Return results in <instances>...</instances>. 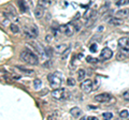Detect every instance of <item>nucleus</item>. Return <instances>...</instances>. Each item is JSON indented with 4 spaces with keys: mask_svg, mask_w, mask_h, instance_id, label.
<instances>
[{
    "mask_svg": "<svg viewBox=\"0 0 129 120\" xmlns=\"http://www.w3.org/2000/svg\"><path fill=\"white\" fill-rule=\"evenodd\" d=\"M21 59L24 62L28 63V65H31V66H36L39 63L38 56H36L31 50H28V49L23 50L21 53Z\"/></svg>",
    "mask_w": 129,
    "mask_h": 120,
    "instance_id": "1",
    "label": "nucleus"
},
{
    "mask_svg": "<svg viewBox=\"0 0 129 120\" xmlns=\"http://www.w3.org/2000/svg\"><path fill=\"white\" fill-rule=\"evenodd\" d=\"M80 29V27L75 26V25H72V24H66V25H61L59 26V30L60 32L63 33L64 35L67 37H71L75 31H78Z\"/></svg>",
    "mask_w": 129,
    "mask_h": 120,
    "instance_id": "2",
    "label": "nucleus"
},
{
    "mask_svg": "<svg viewBox=\"0 0 129 120\" xmlns=\"http://www.w3.org/2000/svg\"><path fill=\"white\" fill-rule=\"evenodd\" d=\"M47 79L50 82V85L53 89H57V88H60V85H61V77L58 76V74L56 73H51L47 75Z\"/></svg>",
    "mask_w": 129,
    "mask_h": 120,
    "instance_id": "3",
    "label": "nucleus"
},
{
    "mask_svg": "<svg viewBox=\"0 0 129 120\" xmlns=\"http://www.w3.org/2000/svg\"><path fill=\"white\" fill-rule=\"evenodd\" d=\"M24 34H25V37L29 38V39H35L36 37H38L39 34V30L36 25H30L29 28H25V30H24Z\"/></svg>",
    "mask_w": 129,
    "mask_h": 120,
    "instance_id": "4",
    "label": "nucleus"
},
{
    "mask_svg": "<svg viewBox=\"0 0 129 120\" xmlns=\"http://www.w3.org/2000/svg\"><path fill=\"white\" fill-rule=\"evenodd\" d=\"M118 46L120 47L122 53H126L128 55V53H129V38L123 37V38L118 39Z\"/></svg>",
    "mask_w": 129,
    "mask_h": 120,
    "instance_id": "5",
    "label": "nucleus"
},
{
    "mask_svg": "<svg viewBox=\"0 0 129 120\" xmlns=\"http://www.w3.org/2000/svg\"><path fill=\"white\" fill-rule=\"evenodd\" d=\"M67 91L63 89V88H57V89H54L52 91V97L56 100H63L67 98Z\"/></svg>",
    "mask_w": 129,
    "mask_h": 120,
    "instance_id": "6",
    "label": "nucleus"
},
{
    "mask_svg": "<svg viewBox=\"0 0 129 120\" xmlns=\"http://www.w3.org/2000/svg\"><path fill=\"white\" fill-rule=\"evenodd\" d=\"M92 81L91 79H85V81L81 82V89H82L85 93L90 92L92 90Z\"/></svg>",
    "mask_w": 129,
    "mask_h": 120,
    "instance_id": "7",
    "label": "nucleus"
},
{
    "mask_svg": "<svg viewBox=\"0 0 129 120\" xmlns=\"http://www.w3.org/2000/svg\"><path fill=\"white\" fill-rule=\"evenodd\" d=\"M94 99H95V101H96V102H99V103H106V102H108V101H110L111 94H110V93H107V92L100 93V94H97Z\"/></svg>",
    "mask_w": 129,
    "mask_h": 120,
    "instance_id": "8",
    "label": "nucleus"
},
{
    "mask_svg": "<svg viewBox=\"0 0 129 120\" xmlns=\"http://www.w3.org/2000/svg\"><path fill=\"white\" fill-rule=\"evenodd\" d=\"M112 56H113V51L109 48V47H104V48L101 50V53H100V57H101V59H103V60L111 59Z\"/></svg>",
    "mask_w": 129,
    "mask_h": 120,
    "instance_id": "9",
    "label": "nucleus"
},
{
    "mask_svg": "<svg viewBox=\"0 0 129 120\" xmlns=\"http://www.w3.org/2000/svg\"><path fill=\"white\" fill-rule=\"evenodd\" d=\"M69 49V45L68 44H60V45H57L54 48V51L56 54H63L64 51H67Z\"/></svg>",
    "mask_w": 129,
    "mask_h": 120,
    "instance_id": "10",
    "label": "nucleus"
},
{
    "mask_svg": "<svg viewBox=\"0 0 129 120\" xmlns=\"http://www.w3.org/2000/svg\"><path fill=\"white\" fill-rule=\"evenodd\" d=\"M115 16L118 18H125L129 16V9H120L115 13Z\"/></svg>",
    "mask_w": 129,
    "mask_h": 120,
    "instance_id": "11",
    "label": "nucleus"
},
{
    "mask_svg": "<svg viewBox=\"0 0 129 120\" xmlns=\"http://www.w3.org/2000/svg\"><path fill=\"white\" fill-rule=\"evenodd\" d=\"M123 18H118V17H116V16H114V17H112V18H110L109 19V24L110 25H112V26H120V25H123Z\"/></svg>",
    "mask_w": 129,
    "mask_h": 120,
    "instance_id": "12",
    "label": "nucleus"
},
{
    "mask_svg": "<svg viewBox=\"0 0 129 120\" xmlns=\"http://www.w3.org/2000/svg\"><path fill=\"white\" fill-rule=\"evenodd\" d=\"M70 115L73 118H79L81 115H82V110H81L80 107H72L70 109Z\"/></svg>",
    "mask_w": 129,
    "mask_h": 120,
    "instance_id": "13",
    "label": "nucleus"
},
{
    "mask_svg": "<svg viewBox=\"0 0 129 120\" xmlns=\"http://www.w3.org/2000/svg\"><path fill=\"white\" fill-rule=\"evenodd\" d=\"M43 15H44V8L38 5V7L35 10V16L37 18H42Z\"/></svg>",
    "mask_w": 129,
    "mask_h": 120,
    "instance_id": "14",
    "label": "nucleus"
},
{
    "mask_svg": "<svg viewBox=\"0 0 129 120\" xmlns=\"http://www.w3.org/2000/svg\"><path fill=\"white\" fill-rule=\"evenodd\" d=\"M16 69H17L18 71H21L22 73L26 74V75H30V74L34 73V71H32V70H30V69H26V68H24V67H19V66H17V67H16Z\"/></svg>",
    "mask_w": 129,
    "mask_h": 120,
    "instance_id": "15",
    "label": "nucleus"
},
{
    "mask_svg": "<svg viewBox=\"0 0 129 120\" xmlns=\"http://www.w3.org/2000/svg\"><path fill=\"white\" fill-rule=\"evenodd\" d=\"M85 75H86V72H85V70L80 69V70L78 71V81L82 82L83 79L85 78Z\"/></svg>",
    "mask_w": 129,
    "mask_h": 120,
    "instance_id": "16",
    "label": "nucleus"
},
{
    "mask_svg": "<svg viewBox=\"0 0 129 120\" xmlns=\"http://www.w3.org/2000/svg\"><path fill=\"white\" fill-rule=\"evenodd\" d=\"M52 5V0H39V6L43 8H48Z\"/></svg>",
    "mask_w": 129,
    "mask_h": 120,
    "instance_id": "17",
    "label": "nucleus"
},
{
    "mask_svg": "<svg viewBox=\"0 0 129 120\" xmlns=\"http://www.w3.org/2000/svg\"><path fill=\"white\" fill-rule=\"evenodd\" d=\"M41 85H42V82L40 81V79L37 78V79H35L34 81V88L36 90H39L40 88H41Z\"/></svg>",
    "mask_w": 129,
    "mask_h": 120,
    "instance_id": "18",
    "label": "nucleus"
},
{
    "mask_svg": "<svg viewBox=\"0 0 129 120\" xmlns=\"http://www.w3.org/2000/svg\"><path fill=\"white\" fill-rule=\"evenodd\" d=\"M127 5H129V0H117L116 1V6L117 7H123Z\"/></svg>",
    "mask_w": 129,
    "mask_h": 120,
    "instance_id": "19",
    "label": "nucleus"
},
{
    "mask_svg": "<svg viewBox=\"0 0 129 120\" xmlns=\"http://www.w3.org/2000/svg\"><path fill=\"white\" fill-rule=\"evenodd\" d=\"M10 28H11V31H12L13 33H18V32H19V28L17 27V25H16V24H11Z\"/></svg>",
    "mask_w": 129,
    "mask_h": 120,
    "instance_id": "20",
    "label": "nucleus"
},
{
    "mask_svg": "<svg viewBox=\"0 0 129 120\" xmlns=\"http://www.w3.org/2000/svg\"><path fill=\"white\" fill-rule=\"evenodd\" d=\"M128 116H129V113H128V110L127 109H123V110H120L119 111V117L120 118H128Z\"/></svg>",
    "mask_w": 129,
    "mask_h": 120,
    "instance_id": "21",
    "label": "nucleus"
},
{
    "mask_svg": "<svg viewBox=\"0 0 129 120\" xmlns=\"http://www.w3.org/2000/svg\"><path fill=\"white\" fill-rule=\"evenodd\" d=\"M18 3H19V7H21V10H22L23 12H26V11H27V6L25 5V2H24L23 0H19Z\"/></svg>",
    "mask_w": 129,
    "mask_h": 120,
    "instance_id": "22",
    "label": "nucleus"
},
{
    "mask_svg": "<svg viewBox=\"0 0 129 120\" xmlns=\"http://www.w3.org/2000/svg\"><path fill=\"white\" fill-rule=\"evenodd\" d=\"M86 61L89 62V63H97V62H98V60H97L96 58H94V57L88 56V57H86Z\"/></svg>",
    "mask_w": 129,
    "mask_h": 120,
    "instance_id": "23",
    "label": "nucleus"
},
{
    "mask_svg": "<svg viewBox=\"0 0 129 120\" xmlns=\"http://www.w3.org/2000/svg\"><path fill=\"white\" fill-rule=\"evenodd\" d=\"M7 11H9L11 15H13V14H14L15 16H16V11H15V9H14V8H12L11 6H9V7L7 8Z\"/></svg>",
    "mask_w": 129,
    "mask_h": 120,
    "instance_id": "24",
    "label": "nucleus"
},
{
    "mask_svg": "<svg viewBox=\"0 0 129 120\" xmlns=\"http://www.w3.org/2000/svg\"><path fill=\"white\" fill-rule=\"evenodd\" d=\"M67 84H68V85H69V86H74V85H75V81H74L73 78L69 77V78L67 79Z\"/></svg>",
    "mask_w": 129,
    "mask_h": 120,
    "instance_id": "25",
    "label": "nucleus"
},
{
    "mask_svg": "<svg viewBox=\"0 0 129 120\" xmlns=\"http://www.w3.org/2000/svg\"><path fill=\"white\" fill-rule=\"evenodd\" d=\"M102 117H103L104 119H112L113 115H112L111 113H103V114H102Z\"/></svg>",
    "mask_w": 129,
    "mask_h": 120,
    "instance_id": "26",
    "label": "nucleus"
},
{
    "mask_svg": "<svg viewBox=\"0 0 129 120\" xmlns=\"http://www.w3.org/2000/svg\"><path fill=\"white\" fill-rule=\"evenodd\" d=\"M123 98L126 100V101H129V90H126L125 92L123 93Z\"/></svg>",
    "mask_w": 129,
    "mask_h": 120,
    "instance_id": "27",
    "label": "nucleus"
},
{
    "mask_svg": "<svg viewBox=\"0 0 129 120\" xmlns=\"http://www.w3.org/2000/svg\"><path fill=\"white\" fill-rule=\"evenodd\" d=\"M89 49L92 51V53H95L96 49H97V45H96V44H91L90 47H89Z\"/></svg>",
    "mask_w": 129,
    "mask_h": 120,
    "instance_id": "28",
    "label": "nucleus"
},
{
    "mask_svg": "<svg viewBox=\"0 0 129 120\" xmlns=\"http://www.w3.org/2000/svg\"><path fill=\"white\" fill-rule=\"evenodd\" d=\"M84 120H97V117H94V116H89V117H84Z\"/></svg>",
    "mask_w": 129,
    "mask_h": 120,
    "instance_id": "29",
    "label": "nucleus"
},
{
    "mask_svg": "<svg viewBox=\"0 0 129 120\" xmlns=\"http://www.w3.org/2000/svg\"><path fill=\"white\" fill-rule=\"evenodd\" d=\"M45 53H46V55L48 56V57H51L52 56V49L51 48H45Z\"/></svg>",
    "mask_w": 129,
    "mask_h": 120,
    "instance_id": "30",
    "label": "nucleus"
},
{
    "mask_svg": "<svg viewBox=\"0 0 129 120\" xmlns=\"http://www.w3.org/2000/svg\"><path fill=\"white\" fill-rule=\"evenodd\" d=\"M45 40H46L47 42H51V41H52V35H51V34H47L46 37H45Z\"/></svg>",
    "mask_w": 129,
    "mask_h": 120,
    "instance_id": "31",
    "label": "nucleus"
},
{
    "mask_svg": "<svg viewBox=\"0 0 129 120\" xmlns=\"http://www.w3.org/2000/svg\"><path fill=\"white\" fill-rule=\"evenodd\" d=\"M116 1H117V0H116Z\"/></svg>",
    "mask_w": 129,
    "mask_h": 120,
    "instance_id": "32",
    "label": "nucleus"
}]
</instances>
